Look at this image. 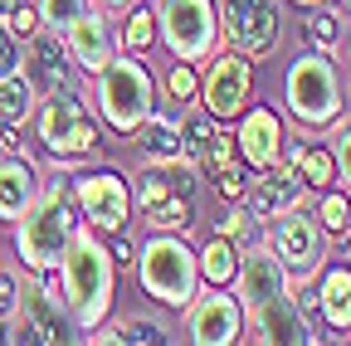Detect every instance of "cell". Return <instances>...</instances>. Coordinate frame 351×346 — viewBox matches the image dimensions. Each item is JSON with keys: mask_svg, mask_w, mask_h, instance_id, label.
I'll return each instance as SVG.
<instances>
[{"mask_svg": "<svg viewBox=\"0 0 351 346\" xmlns=\"http://www.w3.org/2000/svg\"><path fill=\"white\" fill-rule=\"evenodd\" d=\"M332 5H337V15H341V20H351V0H332Z\"/></svg>", "mask_w": 351, "mask_h": 346, "instance_id": "obj_42", "label": "cell"}, {"mask_svg": "<svg viewBox=\"0 0 351 346\" xmlns=\"http://www.w3.org/2000/svg\"><path fill=\"white\" fill-rule=\"evenodd\" d=\"M127 142H137V156H142V161H176V156H186L181 117H176V112H161V108H152V112L142 117V127H137Z\"/></svg>", "mask_w": 351, "mask_h": 346, "instance_id": "obj_20", "label": "cell"}, {"mask_svg": "<svg viewBox=\"0 0 351 346\" xmlns=\"http://www.w3.org/2000/svg\"><path fill=\"white\" fill-rule=\"evenodd\" d=\"M117 20H122L117 25V54H147L156 45V15H152V5H127Z\"/></svg>", "mask_w": 351, "mask_h": 346, "instance_id": "obj_24", "label": "cell"}, {"mask_svg": "<svg viewBox=\"0 0 351 346\" xmlns=\"http://www.w3.org/2000/svg\"><path fill=\"white\" fill-rule=\"evenodd\" d=\"M69 195L78 205V220L98 234H122L132 225V186L122 171L112 166H93V171H73L69 176Z\"/></svg>", "mask_w": 351, "mask_h": 346, "instance_id": "obj_9", "label": "cell"}, {"mask_svg": "<svg viewBox=\"0 0 351 346\" xmlns=\"http://www.w3.org/2000/svg\"><path fill=\"white\" fill-rule=\"evenodd\" d=\"M59 283H64V308H69L73 332H93L108 322L117 302V264L98 230L78 225L69 234L64 258H59Z\"/></svg>", "mask_w": 351, "mask_h": 346, "instance_id": "obj_1", "label": "cell"}, {"mask_svg": "<svg viewBox=\"0 0 351 346\" xmlns=\"http://www.w3.org/2000/svg\"><path fill=\"white\" fill-rule=\"evenodd\" d=\"M234 151L244 161V171H263L274 166L283 151V122L274 108H244L239 112V132H234Z\"/></svg>", "mask_w": 351, "mask_h": 346, "instance_id": "obj_17", "label": "cell"}, {"mask_svg": "<svg viewBox=\"0 0 351 346\" xmlns=\"http://www.w3.org/2000/svg\"><path fill=\"white\" fill-rule=\"evenodd\" d=\"M346 234H351V225H346Z\"/></svg>", "mask_w": 351, "mask_h": 346, "instance_id": "obj_45", "label": "cell"}, {"mask_svg": "<svg viewBox=\"0 0 351 346\" xmlns=\"http://www.w3.org/2000/svg\"><path fill=\"white\" fill-rule=\"evenodd\" d=\"M210 186L225 195V200H244V190H249V176H244V161H234V166H225V171H215L210 176Z\"/></svg>", "mask_w": 351, "mask_h": 346, "instance_id": "obj_36", "label": "cell"}, {"mask_svg": "<svg viewBox=\"0 0 351 346\" xmlns=\"http://www.w3.org/2000/svg\"><path fill=\"white\" fill-rule=\"evenodd\" d=\"M34 108H39V93H34V83L25 78V69L0 78V122H5V127H25L34 117Z\"/></svg>", "mask_w": 351, "mask_h": 346, "instance_id": "obj_23", "label": "cell"}, {"mask_svg": "<svg viewBox=\"0 0 351 346\" xmlns=\"http://www.w3.org/2000/svg\"><path fill=\"white\" fill-rule=\"evenodd\" d=\"M15 5H20V0H0V20H5V15H10Z\"/></svg>", "mask_w": 351, "mask_h": 346, "instance_id": "obj_43", "label": "cell"}, {"mask_svg": "<svg viewBox=\"0 0 351 346\" xmlns=\"http://www.w3.org/2000/svg\"><path fill=\"white\" fill-rule=\"evenodd\" d=\"M15 308H20V278L0 273V317H15Z\"/></svg>", "mask_w": 351, "mask_h": 346, "instance_id": "obj_39", "label": "cell"}, {"mask_svg": "<svg viewBox=\"0 0 351 346\" xmlns=\"http://www.w3.org/2000/svg\"><path fill=\"white\" fill-rule=\"evenodd\" d=\"M244 336V308L234 288H200L186 302V341L195 346H230Z\"/></svg>", "mask_w": 351, "mask_h": 346, "instance_id": "obj_12", "label": "cell"}, {"mask_svg": "<svg viewBox=\"0 0 351 346\" xmlns=\"http://www.w3.org/2000/svg\"><path fill=\"white\" fill-rule=\"evenodd\" d=\"M156 39L171 59L205 64L219 49V5L215 0H156Z\"/></svg>", "mask_w": 351, "mask_h": 346, "instance_id": "obj_7", "label": "cell"}, {"mask_svg": "<svg viewBox=\"0 0 351 346\" xmlns=\"http://www.w3.org/2000/svg\"><path fill=\"white\" fill-rule=\"evenodd\" d=\"M69 73H73V59L64 49V34L54 29H34L25 39V78L34 83V93H54V88H69Z\"/></svg>", "mask_w": 351, "mask_h": 346, "instance_id": "obj_18", "label": "cell"}, {"mask_svg": "<svg viewBox=\"0 0 351 346\" xmlns=\"http://www.w3.org/2000/svg\"><path fill=\"white\" fill-rule=\"evenodd\" d=\"M298 176L307 181V190H327V186H337V166H332V151L307 142V151L298 156Z\"/></svg>", "mask_w": 351, "mask_h": 346, "instance_id": "obj_31", "label": "cell"}, {"mask_svg": "<svg viewBox=\"0 0 351 346\" xmlns=\"http://www.w3.org/2000/svg\"><path fill=\"white\" fill-rule=\"evenodd\" d=\"M88 108L112 137H132L142 117L156 108V78L147 69V54H112L98 73H88Z\"/></svg>", "mask_w": 351, "mask_h": 346, "instance_id": "obj_2", "label": "cell"}, {"mask_svg": "<svg viewBox=\"0 0 351 346\" xmlns=\"http://www.w3.org/2000/svg\"><path fill=\"white\" fill-rule=\"evenodd\" d=\"M210 234L230 239V244H234V249L244 254V249H254V244L263 239V225H258L254 214H249V205H244V200H230V210H225V214L215 220V230H210Z\"/></svg>", "mask_w": 351, "mask_h": 346, "instance_id": "obj_26", "label": "cell"}, {"mask_svg": "<svg viewBox=\"0 0 351 346\" xmlns=\"http://www.w3.org/2000/svg\"><path fill=\"white\" fill-rule=\"evenodd\" d=\"M219 34L244 59H269L283 39V5L278 0H219Z\"/></svg>", "mask_w": 351, "mask_h": 346, "instance_id": "obj_10", "label": "cell"}, {"mask_svg": "<svg viewBox=\"0 0 351 346\" xmlns=\"http://www.w3.org/2000/svg\"><path fill=\"white\" fill-rule=\"evenodd\" d=\"M78 225H83V220H78V205H73V195H69V181H44V190L34 195V205L10 225V230H15L20 264H25L29 273L59 269L64 244H69V234H73Z\"/></svg>", "mask_w": 351, "mask_h": 346, "instance_id": "obj_3", "label": "cell"}, {"mask_svg": "<svg viewBox=\"0 0 351 346\" xmlns=\"http://www.w3.org/2000/svg\"><path fill=\"white\" fill-rule=\"evenodd\" d=\"M93 10V0H34V15H39V29H54L64 34L78 15Z\"/></svg>", "mask_w": 351, "mask_h": 346, "instance_id": "obj_30", "label": "cell"}, {"mask_svg": "<svg viewBox=\"0 0 351 346\" xmlns=\"http://www.w3.org/2000/svg\"><path fill=\"white\" fill-rule=\"evenodd\" d=\"M25 69V39L5 25V20H0V78H5V73H20Z\"/></svg>", "mask_w": 351, "mask_h": 346, "instance_id": "obj_34", "label": "cell"}, {"mask_svg": "<svg viewBox=\"0 0 351 346\" xmlns=\"http://www.w3.org/2000/svg\"><path fill=\"white\" fill-rule=\"evenodd\" d=\"M132 269H137V283H142V293L156 302V308L186 312V302L200 293V264H195V249L186 244V234L152 230L142 239Z\"/></svg>", "mask_w": 351, "mask_h": 346, "instance_id": "obj_4", "label": "cell"}, {"mask_svg": "<svg viewBox=\"0 0 351 346\" xmlns=\"http://www.w3.org/2000/svg\"><path fill=\"white\" fill-rule=\"evenodd\" d=\"M34 137L59 166H78L83 156H93L103 147V122H98L93 108H88L83 93L54 88V93H44L39 108H34Z\"/></svg>", "mask_w": 351, "mask_h": 346, "instance_id": "obj_6", "label": "cell"}, {"mask_svg": "<svg viewBox=\"0 0 351 346\" xmlns=\"http://www.w3.org/2000/svg\"><path fill=\"white\" fill-rule=\"evenodd\" d=\"M263 249L283 264L288 283L317 278V269L327 264V234H322L317 214L307 205H298V210H288V214H278V220L263 225Z\"/></svg>", "mask_w": 351, "mask_h": 346, "instance_id": "obj_8", "label": "cell"}, {"mask_svg": "<svg viewBox=\"0 0 351 346\" xmlns=\"http://www.w3.org/2000/svg\"><path fill=\"white\" fill-rule=\"evenodd\" d=\"M283 108L298 127H307V132H322V127H332L341 112H346V83L332 64V54L322 49H307L288 64L283 73Z\"/></svg>", "mask_w": 351, "mask_h": 346, "instance_id": "obj_5", "label": "cell"}, {"mask_svg": "<svg viewBox=\"0 0 351 346\" xmlns=\"http://www.w3.org/2000/svg\"><path fill=\"white\" fill-rule=\"evenodd\" d=\"M317 317L332 332L351 327V264H322L317 269Z\"/></svg>", "mask_w": 351, "mask_h": 346, "instance_id": "obj_21", "label": "cell"}, {"mask_svg": "<svg viewBox=\"0 0 351 346\" xmlns=\"http://www.w3.org/2000/svg\"><path fill=\"white\" fill-rule=\"evenodd\" d=\"M244 336L258 341V346H307V341H322L313 317L293 302V293H283L274 302H263L258 312H249L244 317Z\"/></svg>", "mask_w": 351, "mask_h": 346, "instance_id": "obj_14", "label": "cell"}, {"mask_svg": "<svg viewBox=\"0 0 351 346\" xmlns=\"http://www.w3.org/2000/svg\"><path fill=\"white\" fill-rule=\"evenodd\" d=\"M313 214H317V225H322V234H327V239H341V234H346V225H351V195L327 186V190H317Z\"/></svg>", "mask_w": 351, "mask_h": 346, "instance_id": "obj_28", "label": "cell"}, {"mask_svg": "<svg viewBox=\"0 0 351 346\" xmlns=\"http://www.w3.org/2000/svg\"><path fill=\"white\" fill-rule=\"evenodd\" d=\"M307 39H313V49L322 54H337L346 45V20L327 5H313V15H307Z\"/></svg>", "mask_w": 351, "mask_h": 346, "instance_id": "obj_29", "label": "cell"}, {"mask_svg": "<svg viewBox=\"0 0 351 346\" xmlns=\"http://www.w3.org/2000/svg\"><path fill=\"white\" fill-rule=\"evenodd\" d=\"M5 25H10V29H15L20 39H29V34L39 29V15H34V5H25V0H20V5H15V10L5 15Z\"/></svg>", "mask_w": 351, "mask_h": 346, "instance_id": "obj_37", "label": "cell"}, {"mask_svg": "<svg viewBox=\"0 0 351 346\" xmlns=\"http://www.w3.org/2000/svg\"><path fill=\"white\" fill-rule=\"evenodd\" d=\"M64 49H69V59H73L78 73H98L117 54V29H112V20L103 10H88V15H78L64 29Z\"/></svg>", "mask_w": 351, "mask_h": 346, "instance_id": "obj_16", "label": "cell"}, {"mask_svg": "<svg viewBox=\"0 0 351 346\" xmlns=\"http://www.w3.org/2000/svg\"><path fill=\"white\" fill-rule=\"evenodd\" d=\"M288 5H302V10H313V5H332V0H288Z\"/></svg>", "mask_w": 351, "mask_h": 346, "instance_id": "obj_41", "label": "cell"}, {"mask_svg": "<svg viewBox=\"0 0 351 346\" xmlns=\"http://www.w3.org/2000/svg\"><path fill=\"white\" fill-rule=\"evenodd\" d=\"M195 264H200V283H210V288H230V283H234V269H239V249H234L230 239L210 234V239L195 249Z\"/></svg>", "mask_w": 351, "mask_h": 346, "instance_id": "obj_22", "label": "cell"}, {"mask_svg": "<svg viewBox=\"0 0 351 346\" xmlns=\"http://www.w3.org/2000/svg\"><path fill=\"white\" fill-rule=\"evenodd\" d=\"M200 98V73H195V64H186V59H176L171 69H166V103H176V108H191Z\"/></svg>", "mask_w": 351, "mask_h": 346, "instance_id": "obj_32", "label": "cell"}, {"mask_svg": "<svg viewBox=\"0 0 351 346\" xmlns=\"http://www.w3.org/2000/svg\"><path fill=\"white\" fill-rule=\"evenodd\" d=\"M307 200H313V190H307V181L298 176L288 161H274V166L254 171V181L244 190V205H249V214H254L258 225L278 220V214H288V210H298Z\"/></svg>", "mask_w": 351, "mask_h": 346, "instance_id": "obj_13", "label": "cell"}, {"mask_svg": "<svg viewBox=\"0 0 351 346\" xmlns=\"http://www.w3.org/2000/svg\"><path fill=\"white\" fill-rule=\"evenodd\" d=\"M327 151H332V166H337V186L351 195V122L332 137V147H327Z\"/></svg>", "mask_w": 351, "mask_h": 346, "instance_id": "obj_35", "label": "cell"}, {"mask_svg": "<svg viewBox=\"0 0 351 346\" xmlns=\"http://www.w3.org/2000/svg\"><path fill=\"white\" fill-rule=\"evenodd\" d=\"M88 341H108V346H122V341H166V327L156 317H122V322L93 327Z\"/></svg>", "mask_w": 351, "mask_h": 346, "instance_id": "obj_27", "label": "cell"}, {"mask_svg": "<svg viewBox=\"0 0 351 346\" xmlns=\"http://www.w3.org/2000/svg\"><path fill=\"white\" fill-rule=\"evenodd\" d=\"M127 5H137V0H93V10H103L108 20H117V15H122Z\"/></svg>", "mask_w": 351, "mask_h": 346, "instance_id": "obj_40", "label": "cell"}, {"mask_svg": "<svg viewBox=\"0 0 351 346\" xmlns=\"http://www.w3.org/2000/svg\"><path fill=\"white\" fill-rule=\"evenodd\" d=\"M142 225L161 230V234H186L195 225V205H191V195H166V200L142 210Z\"/></svg>", "mask_w": 351, "mask_h": 346, "instance_id": "obj_25", "label": "cell"}, {"mask_svg": "<svg viewBox=\"0 0 351 346\" xmlns=\"http://www.w3.org/2000/svg\"><path fill=\"white\" fill-rule=\"evenodd\" d=\"M346 45H351V20H346Z\"/></svg>", "mask_w": 351, "mask_h": 346, "instance_id": "obj_44", "label": "cell"}, {"mask_svg": "<svg viewBox=\"0 0 351 346\" xmlns=\"http://www.w3.org/2000/svg\"><path fill=\"white\" fill-rule=\"evenodd\" d=\"M103 239H108V249H112V264H117V269H132V264H137V249H132L127 230H122V234H103Z\"/></svg>", "mask_w": 351, "mask_h": 346, "instance_id": "obj_38", "label": "cell"}, {"mask_svg": "<svg viewBox=\"0 0 351 346\" xmlns=\"http://www.w3.org/2000/svg\"><path fill=\"white\" fill-rule=\"evenodd\" d=\"M234 297H239V308H244V317L249 312H258L263 302H274V297H283V293H293V283H288V273H283V264L263 249V239L254 244V249H244L239 254V269H234Z\"/></svg>", "mask_w": 351, "mask_h": 346, "instance_id": "obj_15", "label": "cell"}, {"mask_svg": "<svg viewBox=\"0 0 351 346\" xmlns=\"http://www.w3.org/2000/svg\"><path fill=\"white\" fill-rule=\"evenodd\" d=\"M239 161V151H234V137L225 132V122L215 127V137L200 147V156H195V166H200V176H215V171H225V166H234Z\"/></svg>", "mask_w": 351, "mask_h": 346, "instance_id": "obj_33", "label": "cell"}, {"mask_svg": "<svg viewBox=\"0 0 351 346\" xmlns=\"http://www.w3.org/2000/svg\"><path fill=\"white\" fill-rule=\"evenodd\" d=\"M254 98V59H244L239 49H215L205 59L200 73V112H210L215 122H234Z\"/></svg>", "mask_w": 351, "mask_h": 346, "instance_id": "obj_11", "label": "cell"}, {"mask_svg": "<svg viewBox=\"0 0 351 346\" xmlns=\"http://www.w3.org/2000/svg\"><path fill=\"white\" fill-rule=\"evenodd\" d=\"M39 190H44V176H39V166L29 161V151H20V156H0V220L15 225L20 214L34 205Z\"/></svg>", "mask_w": 351, "mask_h": 346, "instance_id": "obj_19", "label": "cell"}]
</instances>
